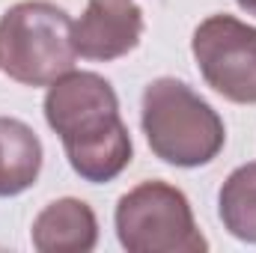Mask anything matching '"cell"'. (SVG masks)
<instances>
[{"instance_id":"obj_1","label":"cell","mask_w":256,"mask_h":253,"mask_svg":"<svg viewBox=\"0 0 256 253\" xmlns=\"http://www.w3.org/2000/svg\"><path fill=\"white\" fill-rule=\"evenodd\" d=\"M45 122L60 137L68 167L90 185L114 182L134 155L110 80L96 72H66L45 92Z\"/></svg>"},{"instance_id":"obj_2","label":"cell","mask_w":256,"mask_h":253,"mask_svg":"<svg viewBox=\"0 0 256 253\" xmlns=\"http://www.w3.org/2000/svg\"><path fill=\"white\" fill-rule=\"evenodd\" d=\"M140 126L152 155L182 170L212 164L226 143L218 110L179 78H155L146 84Z\"/></svg>"},{"instance_id":"obj_3","label":"cell","mask_w":256,"mask_h":253,"mask_svg":"<svg viewBox=\"0 0 256 253\" xmlns=\"http://www.w3.org/2000/svg\"><path fill=\"white\" fill-rule=\"evenodd\" d=\"M74 21L51 0H21L0 15V68L24 86H51L74 68Z\"/></svg>"},{"instance_id":"obj_4","label":"cell","mask_w":256,"mask_h":253,"mask_svg":"<svg viewBox=\"0 0 256 253\" xmlns=\"http://www.w3.org/2000/svg\"><path fill=\"white\" fill-rule=\"evenodd\" d=\"M116 238L128 253H206L185 190L170 182L146 179L122 194L114 212Z\"/></svg>"},{"instance_id":"obj_5","label":"cell","mask_w":256,"mask_h":253,"mask_svg":"<svg viewBox=\"0 0 256 253\" xmlns=\"http://www.w3.org/2000/svg\"><path fill=\"white\" fill-rule=\"evenodd\" d=\"M202 80L232 104H256V27L236 15H208L191 36Z\"/></svg>"},{"instance_id":"obj_6","label":"cell","mask_w":256,"mask_h":253,"mask_svg":"<svg viewBox=\"0 0 256 253\" xmlns=\"http://www.w3.org/2000/svg\"><path fill=\"white\" fill-rule=\"evenodd\" d=\"M72 39L84 60H120L143 39V9L134 0H90L72 27Z\"/></svg>"},{"instance_id":"obj_7","label":"cell","mask_w":256,"mask_h":253,"mask_svg":"<svg viewBox=\"0 0 256 253\" xmlns=\"http://www.w3.org/2000/svg\"><path fill=\"white\" fill-rule=\"evenodd\" d=\"M30 242L39 253H90L98 244L96 212L78 196H60L33 218Z\"/></svg>"},{"instance_id":"obj_8","label":"cell","mask_w":256,"mask_h":253,"mask_svg":"<svg viewBox=\"0 0 256 253\" xmlns=\"http://www.w3.org/2000/svg\"><path fill=\"white\" fill-rule=\"evenodd\" d=\"M42 140L15 116H0V196H18L42 173Z\"/></svg>"},{"instance_id":"obj_9","label":"cell","mask_w":256,"mask_h":253,"mask_svg":"<svg viewBox=\"0 0 256 253\" xmlns=\"http://www.w3.org/2000/svg\"><path fill=\"white\" fill-rule=\"evenodd\" d=\"M218 218L232 238L256 244V161L236 167L224 179L218 190Z\"/></svg>"},{"instance_id":"obj_10","label":"cell","mask_w":256,"mask_h":253,"mask_svg":"<svg viewBox=\"0 0 256 253\" xmlns=\"http://www.w3.org/2000/svg\"><path fill=\"white\" fill-rule=\"evenodd\" d=\"M236 3H238V9H242V12L256 15V0H236Z\"/></svg>"}]
</instances>
